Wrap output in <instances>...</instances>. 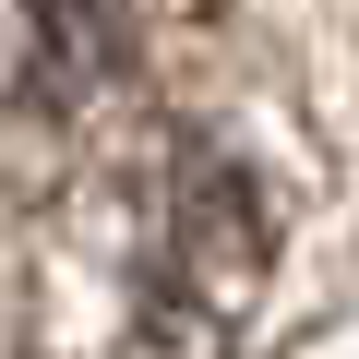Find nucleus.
Masks as SVG:
<instances>
[{"label":"nucleus","mask_w":359,"mask_h":359,"mask_svg":"<svg viewBox=\"0 0 359 359\" xmlns=\"http://www.w3.org/2000/svg\"><path fill=\"white\" fill-rule=\"evenodd\" d=\"M264 192L216 144H168L144 180V311L156 323H240L264 287Z\"/></svg>","instance_id":"f257e3e1"},{"label":"nucleus","mask_w":359,"mask_h":359,"mask_svg":"<svg viewBox=\"0 0 359 359\" xmlns=\"http://www.w3.org/2000/svg\"><path fill=\"white\" fill-rule=\"evenodd\" d=\"M0 359H48V347H0Z\"/></svg>","instance_id":"f03ea898"}]
</instances>
